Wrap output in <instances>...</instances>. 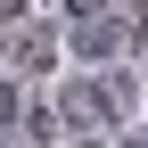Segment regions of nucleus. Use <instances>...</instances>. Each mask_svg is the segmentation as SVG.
Returning <instances> with one entry per match:
<instances>
[{"label":"nucleus","mask_w":148,"mask_h":148,"mask_svg":"<svg viewBox=\"0 0 148 148\" xmlns=\"http://www.w3.org/2000/svg\"><path fill=\"white\" fill-rule=\"evenodd\" d=\"M140 41H148V33H140Z\"/></svg>","instance_id":"obj_1"}]
</instances>
